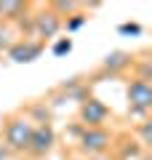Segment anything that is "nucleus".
<instances>
[{
	"label": "nucleus",
	"instance_id": "1",
	"mask_svg": "<svg viewBox=\"0 0 152 160\" xmlns=\"http://www.w3.org/2000/svg\"><path fill=\"white\" fill-rule=\"evenodd\" d=\"M35 120L27 118L24 112H13L3 120V147L11 155H24L29 147V136H32Z\"/></svg>",
	"mask_w": 152,
	"mask_h": 160
},
{
	"label": "nucleus",
	"instance_id": "2",
	"mask_svg": "<svg viewBox=\"0 0 152 160\" xmlns=\"http://www.w3.org/2000/svg\"><path fill=\"white\" fill-rule=\"evenodd\" d=\"M125 102H128V115L147 120V115L152 109V86H149V80L131 78L128 86H125Z\"/></svg>",
	"mask_w": 152,
	"mask_h": 160
},
{
	"label": "nucleus",
	"instance_id": "3",
	"mask_svg": "<svg viewBox=\"0 0 152 160\" xmlns=\"http://www.w3.org/2000/svg\"><path fill=\"white\" fill-rule=\"evenodd\" d=\"M112 118V109L96 96L80 99L78 107V120L83 123V128H107V120Z\"/></svg>",
	"mask_w": 152,
	"mask_h": 160
},
{
	"label": "nucleus",
	"instance_id": "4",
	"mask_svg": "<svg viewBox=\"0 0 152 160\" xmlns=\"http://www.w3.org/2000/svg\"><path fill=\"white\" fill-rule=\"evenodd\" d=\"M115 136L109 128H83L78 136V147L83 155H104L112 147Z\"/></svg>",
	"mask_w": 152,
	"mask_h": 160
},
{
	"label": "nucleus",
	"instance_id": "5",
	"mask_svg": "<svg viewBox=\"0 0 152 160\" xmlns=\"http://www.w3.org/2000/svg\"><path fill=\"white\" fill-rule=\"evenodd\" d=\"M29 19H32L29 22V29H32V35L40 43H45V38H56V32H62V24H64V19L51 6L43 8L40 13H35V16H29Z\"/></svg>",
	"mask_w": 152,
	"mask_h": 160
},
{
	"label": "nucleus",
	"instance_id": "6",
	"mask_svg": "<svg viewBox=\"0 0 152 160\" xmlns=\"http://www.w3.org/2000/svg\"><path fill=\"white\" fill-rule=\"evenodd\" d=\"M53 144H56V131H53V126H51L48 120L35 123L32 126V136H29L27 155H32V158H45V155L53 149Z\"/></svg>",
	"mask_w": 152,
	"mask_h": 160
},
{
	"label": "nucleus",
	"instance_id": "7",
	"mask_svg": "<svg viewBox=\"0 0 152 160\" xmlns=\"http://www.w3.org/2000/svg\"><path fill=\"white\" fill-rule=\"evenodd\" d=\"M45 51V43H40V40H35V38H19V40H13V46L8 48V59L11 62H16V64H29V62H35V59H40V53Z\"/></svg>",
	"mask_w": 152,
	"mask_h": 160
},
{
	"label": "nucleus",
	"instance_id": "8",
	"mask_svg": "<svg viewBox=\"0 0 152 160\" xmlns=\"http://www.w3.org/2000/svg\"><path fill=\"white\" fill-rule=\"evenodd\" d=\"M29 3H19V0H6V3H0V22H22L24 16L29 13Z\"/></svg>",
	"mask_w": 152,
	"mask_h": 160
},
{
	"label": "nucleus",
	"instance_id": "9",
	"mask_svg": "<svg viewBox=\"0 0 152 160\" xmlns=\"http://www.w3.org/2000/svg\"><path fill=\"white\" fill-rule=\"evenodd\" d=\"M131 64H134L131 53H125V51H115V53H109V56L101 62V69H104V72H123V69L131 67Z\"/></svg>",
	"mask_w": 152,
	"mask_h": 160
},
{
	"label": "nucleus",
	"instance_id": "10",
	"mask_svg": "<svg viewBox=\"0 0 152 160\" xmlns=\"http://www.w3.org/2000/svg\"><path fill=\"white\" fill-rule=\"evenodd\" d=\"M85 22H88V13H83V11H75V13H69V16L64 19L62 29H67V32H75V29H80Z\"/></svg>",
	"mask_w": 152,
	"mask_h": 160
},
{
	"label": "nucleus",
	"instance_id": "11",
	"mask_svg": "<svg viewBox=\"0 0 152 160\" xmlns=\"http://www.w3.org/2000/svg\"><path fill=\"white\" fill-rule=\"evenodd\" d=\"M13 38H16L13 27H11V24H6V22H0V53L8 51V48L13 46Z\"/></svg>",
	"mask_w": 152,
	"mask_h": 160
},
{
	"label": "nucleus",
	"instance_id": "12",
	"mask_svg": "<svg viewBox=\"0 0 152 160\" xmlns=\"http://www.w3.org/2000/svg\"><path fill=\"white\" fill-rule=\"evenodd\" d=\"M51 51H53V56H64V53L72 51V40H69V38H59L56 43H53Z\"/></svg>",
	"mask_w": 152,
	"mask_h": 160
},
{
	"label": "nucleus",
	"instance_id": "13",
	"mask_svg": "<svg viewBox=\"0 0 152 160\" xmlns=\"http://www.w3.org/2000/svg\"><path fill=\"white\" fill-rule=\"evenodd\" d=\"M118 32L120 35H141V24L139 22H125L118 27Z\"/></svg>",
	"mask_w": 152,
	"mask_h": 160
},
{
	"label": "nucleus",
	"instance_id": "14",
	"mask_svg": "<svg viewBox=\"0 0 152 160\" xmlns=\"http://www.w3.org/2000/svg\"><path fill=\"white\" fill-rule=\"evenodd\" d=\"M8 158H11V152H8V149L0 144V160H8Z\"/></svg>",
	"mask_w": 152,
	"mask_h": 160
}]
</instances>
